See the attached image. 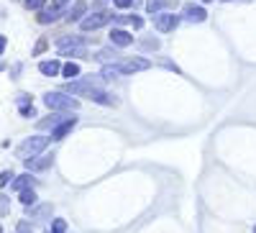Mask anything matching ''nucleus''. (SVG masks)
I'll list each match as a JSON object with an SVG mask.
<instances>
[{
	"label": "nucleus",
	"mask_w": 256,
	"mask_h": 233,
	"mask_svg": "<svg viewBox=\"0 0 256 233\" xmlns=\"http://www.w3.org/2000/svg\"><path fill=\"white\" fill-rule=\"evenodd\" d=\"M113 20V13L110 10H92L90 16H84L82 20H80V28L82 31H98V28H102V26H108Z\"/></svg>",
	"instance_id": "3"
},
{
	"label": "nucleus",
	"mask_w": 256,
	"mask_h": 233,
	"mask_svg": "<svg viewBox=\"0 0 256 233\" xmlns=\"http://www.w3.org/2000/svg\"><path fill=\"white\" fill-rule=\"evenodd\" d=\"M26 213H28L31 220L44 223L46 218H52V205H34V208H26Z\"/></svg>",
	"instance_id": "13"
},
{
	"label": "nucleus",
	"mask_w": 256,
	"mask_h": 233,
	"mask_svg": "<svg viewBox=\"0 0 256 233\" xmlns=\"http://www.w3.org/2000/svg\"><path fill=\"white\" fill-rule=\"evenodd\" d=\"M223 3H230V0H223ZM244 3H248V0H244Z\"/></svg>",
	"instance_id": "37"
},
{
	"label": "nucleus",
	"mask_w": 256,
	"mask_h": 233,
	"mask_svg": "<svg viewBox=\"0 0 256 233\" xmlns=\"http://www.w3.org/2000/svg\"><path fill=\"white\" fill-rule=\"evenodd\" d=\"M84 16H88V0H74V6L64 10V20L67 24H80Z\"/></svg>",
	"instance_id": "5"
},
{
	"label": "nucleus",
	"mask_w": 256,
	"mask_h": 233,
	"mask_svg": "<svg viewBox=\"0 0 256 233\" xmlns=\"http://www.w3.org/2000/svg\"><path fill=\"white\" fill-rule=\"evenodd\" d=\"M67 118H70V113H54V110H52V116L36 120V128H38V131H54L56 126H59V123H64Z\"/></svg>",
	"instance_id": "10"
},
{
	"label": "nucleus",
	"mask_w": 256,
	"mask_h": 233,
	"mask_svg": "<svg viewBox=\"0 0 256 233\" xmlns=\"http://www.w3.org/2000/svg\"><path fill=\"white\" fill-rule=\"evenodd\" d=\"M46 49H49V41H46V38H38L36 46H34V52H31V56H41Z\"/></svg>",
	"instance_id": "24"
},
{
	"label": "nucleus",
	"mask_w": 256,
	"mask_h": 233,
	"mask_svg": "<svg viewBox=\"0 0 256 233\" xmlns=\"http://www.w3.org/2000/svg\"><path fill=\"white\" fill-rule=\"evenodd\" d=\"M113 20L118 26H123V24H128V16H113Z\"/></svg>",
	"instance_id": "35"
},
{
	"label": "nucleus",
	"mask_w": 256,
	"mask_h": 233,
	"mask_svg": "<svg viewBox=\"0 0 256 233\" xmlns=\"http://www.w3.org/2000/svg\"><path fill=\"white\" fill-rule=\"evenodd\" d=\"M182 18L190 20V24H202V20L208 18V10L202 6H198V3H187L182 8Z\"/></svg>",
	"instance_id": "8"
},
{
	"label": "nucleus",
	"mask_w": 256,
	"mask_h": 233,
	"mask_svg": "<svg viewBox=\"0 0 256 233\" xmlns=\"http://www.w3.org/2000/svg\"><path fill=\"white\" fill-rule=\"evenodd\" d=\"M138 46H141L144 52H156V49H159V38H154V36L141 38V41H138Z\"/></svg>",
	"instance_id": "23"
},
{
	"label": "nucleus",
	"mask_w": 256,
	"mask_h": 233,
	"mask_svg": "<svg viewBox=\"0 0 256 233\" xmlns=\"http://www.w3.org/2000/svg\"><path fill=\"white\" fill-rule=\"evenodd\" d=\"M18 113L24 116V118H36V110H34V105H18Z\"/></svg>",
	"instance_id": "30"
},
{
	"label": "nucleus",
	"mask_w": 256,
	"mask_h": 233,
	"mask_svg": "<svg viewBox=\"0 0 256 233\" xmlns=\"http://www.w3.org/2000/svg\"><path fill=\"white\" fill-rule=\"evenodd\" d=\"M164 6H166V0H146V13L154 18V16H159L164 10Z\"/></svg>",
	"instance_id": "22"
},
{
	"label": "nucleus",
	"mask_w": 256,
	"mask_h": 233,
	"mask_svg": "<svg viewBox=\"0 0 256 233\" xmlns=\"http://www.w3.org/2000/svg\"><path fill=\"white\" fill-rule=\"evenodd\" d=\"M128 24H131V26H134V28L138 31V28H144V18L134 13V16H128Z\"/></svg>",
	"instance_id": "32"
},
{
	"label": "nucleus",
	"mask_w": 256,
	"mask_h": 233,
	"mask_svg": "<svg viewBox=\"0 0 256 233\" xmlns=\"http://www.w3.org/2000/svg\"><path fill=\"white\" fill-rule=\"evenodd\" d=\"M52 233H67V220L54 218V220H52Z\"/></svg>",
	"instance_id": "25"
},
{
	"label": "nucleus",
	"mask_w": 256,
	"mask_h": 233,
	"mask_svg": "<svg viewBox=\"0 0 256 233\" xmlns=\"http://www.w3.org/2000/svg\"><path fill=\"white\" fill-rule=\"evenodd\" d=\"M62 77H67L70 82L80 77V64L77 62H67V64H62Z\"/></svg>",
	"instance_id": "20"
},
{
	"label": "nucleus",
	"mask_w": 256,
	"mask_h": 233,
	"mask_svg": "<svg viewBox=\"0 0 256 233\" xmlns=\"http://www.w3.org/2000/svg\"><path fill=\"white\" fill-rule=\"evenodd\" d=\"M34 184V177H31V172H26V174H20V177H16L13 182H10V190H16V192H24V190H28Z\"/></svg>",
	"instance_id": "16"
},
{
	"label": "nucleus",
	"mask_w": 256,
	"mask_h": 233,
	"mask_svg": "<svg viewBox=\"0 0 256 233\" xmlns=\"http://www.w3.org/2000/svg\"><path fill=\"white\" fill-rule=\"evenodd\" d=\"M200 3H212V0H200Z\"/></svg>",
	"instance_id": "38"
},
{
	"label": "nucleus",
	"mask_w": 256,
	"mask_h": 233,
	"mask_svg": "<svg viewBox=\"0 0 256 233\" xmlns=\"http://www.w3.org/2000/svg\"><path fill=\"white\" fill-rule=\"evenodd\" d=\"M18 200H20V205H24V208H34V205L38 202V198H36V192H34V187L24 190V192H18Z\"/></svg>",
	"instance_id": "18"
},
{
	"label": "nucleus",
	"mask_w": 256,
	"mask_h": 233,
	"mask_svg": "<svg viewBox=\"0 0 256 233\" xmlns=\"http://www.w3.org/2000/svg\"><path fill=\"white\" fill-rule=\"evenodd\" d=\"M49 141L52 138H46V136H28V138H24V144L18 146V156L24 162L31 159V156H38L49 146Z\"/></svg>",
	"instance_id": "2"
},
{
	"label": "nucleus",
	"mask_w": 256,
	"mask_h": 233,
	"mask_svg": "<svg viewBox=\"0 0 256 233\" xmlns=\"http://www.w3.org/2000/svg\"><path fill=\"white\" fill-rule=\"evenodd\" d=\"M46 3H49V0H24V6H26L28 10H41Z\"/></svg>",
	"instance_id": "27"
},
{
	"label": "nucleus",
	"mask_w": 256,
	"mask_h": 233,
	"mask_svg": "<svg viewBox=\"0 0 256 233\" xmlns=\"http://www.w3.org/2000/svg\"><path fill=\"white\" fill-rule=\"evenodd\" d=\"M8 213H10V198L0 195V216H8Z\"/></svg>",
	"instance_id": "29"
},
{
	"label": "nucleus",
	"mask_w": 256,
	"mask_h": 233,
	"mask_svg": "<svg viewBox=\"0 0 256 233\" xmlns=\"http://www.w3.org/2000/svg\"><path fill=\"white\" fill-rule=\"evenodd\" d=\"M180 20H182V16H177V13H159V16H154V28L159 31V34H169V31H174L177 26H180Z\"/></svg>",
	"instance_id": "4"
},
{
	"label": "nucleus",
	"mask_w": 256,
	"mask_h": 233,
	"mask_svg": "<svg viewBox=\"0 0 256 233\" xmlns=\"http://www.w3.org/2000/svg\"><path fill=\"white\" fill-rule=\"evenodd\" d=\"M120 64V72L123 74H134V72H144L152 67V62L144 59V56H134V59H128V62H118Z\"/></svg>",
	"instance_id": "9"
},
{
	"label": "nucleus",
	"mask_w": 256,
	"mask_h": 233,
	"mask_svg": "<svg viewBox=\"0 0 256 233\" xmlns=\"http://www.w3.org/2000/svg\"><path fill=\"white\" fill-rule=\"evenodd\" d=\"M44 105L49 110H54V113H74L77 108H80V100L77 98H72V95H67V92H44Z\"/></svg>",
	"instance_id": "1"
},
{
	"label": "nucleus",
	"mask_w": 256,
	"mask_h": 233,
	"mask_svg": "<svg viewBox=\"0 0 256 233\" xmlns=\"http://www.w3.org/2000/svg\"><path fill=\"white\" fill-rule=\"evenodd\" d=\"M6 46H8V38H6V36H0V56H3Z\"/></svg>",
	"instance_id": "36"
},
{
	"label": "nucleus",
	"mask_w": 256,
	"mask_h": 233,
	"mask_svg": "<svg viewBox=\"0 0 256 233\" xmlns=\"http://www.w3.org/2000/svg\"><path fill=\"white\" fill-rule=\"evenodd\" d=\"M254 233H256V226H254Z\"/></svg>",
	"instance_id": "41"
},
{
	"label": "nucleus",
	"mask_w": 256,
	"mask_h": 233,
	"mask_svg": "<svg viewBox=\"0 0 256 233\" xmlns=\"http://www.w3.org/2000/svg\"><path fill=\"white\" fill-rule=\"evenodd\" d=\"M113 6L120 8V10H128V8H134V6H136V0H113Z\"/></svg>",
	"instance_id": "31"
},
{
	"label": "nucleus",
	"mask_w": 256,
	"mask_h": 233,
	"mask_svg": "<svg viewBox=\"0 0 256 233\" xmlns=\"http://www.w3.org/2000/svg\"><path fill=\"white\" fill-rule=\"evenodd\" d=\"M59 56H70V62H72V59H84V56H88V49H84V46H72V49H59Z\"/></svg>",
	"instance_id": "19"
},
{
	"label": "nucleus",
	"mask_w": 256,
	"mask_h": 233,
	"mask_svg": "<svg viewBox=\"0 0 256 233\" xmlns=\"http://www.w3.org/2000/svg\"><path fill=\"white\" fill-rule=\"evenodd\" d=\"M84 44H88L84 36H62V38H56L59 49H72V46H84Z\"/></svg>",
	"instance_id": "15"
},
{
	"label": "nucleus",
	"mask_w": 256,
	"mask_h": 233,
	"mask_svg": "<svg viewBox=\"0 0 256 233\" xmlns=\"http://www.w3.org/2000/svg\"><path fill=\"white\" fill-rule=\"evenodd\" d=\"M123 72H120V64H118V62H113V64H102V70H100V77L102 80H116V77H120Z\"/></svg>",
	"instance_id": "17"
},
{
	"label": "nucleus",
	"mask_w": 256,
	"mask_h": 233,
	"mask_svg": "<svg viewBox=\"0 0 256 233\" xmlns=\"http://www.w3.org/2000/svg\"><path fill=\"white\" fill-rule=\"evenodd\" d=\"M0 233H3V226H0Z\"/></svg>",
	"instance_id": "39"
},
{
	"label": "nucleus",
	"mask_w": 256,
	"mask_h": 233,
	"mask_svg": "<svg viewBox=\"0 0 256 233\" xmlns=\"http://www.w3.org/2000/svg\"><path fill=\"white\" fill-rule=\"evenodd\" d=\"M38 72L44 74V77H56V74H62V64H59V59L38 62Z\"/></svg>",
	"instance_id": "14"
},
{
	"label": "nucleus",
	"mask_w": 256,
	"mask_h": 233,
	"mask_svg": "<svg viewBox=\"0 0 256 233\" xmlns=\"http://www.w3.org/2000/svg\"><path fill=\"white\" fill-rule=\"evenodd\" d=\"M13 180H16V174L10 172V169H6V172H0V190H3V187H8Z\"/></svg>",
	"instance_id": "26"
},
{
	"label": "nucleus",
	"mask_w": 256,
	"mask_h": 233,
	"mask_svg": "<svg viewBox=\"0 0 256 233\" xmlns=\"http://www.w3.org/2000/svg\"><path fill=\"white\" fill-rule=\"evenodd\" d=\"M18 105H34V100H31V95H18Z\"/></svg>",
	"instance_id": "33"
},
{
	"label": "nucleus",
	"mask_w": 256,
	"mask_h": 233,
	"mask_svg": "<svg viewBox=\"0 0 256 233\" xmlns=\"http://www.w3.org/2000/svg\"><path fill=\"white\" fill-rule=\"evenodd\" d=\"M84 98L92 100V102H98V105H105V108H116V105H118V98H116V95L105 92V90H100V88H92Z\"/></svg>",
	"instance_id": "6"
},
{
	"label": "nucleus",
	"mask_w": 256,
	"mask_h": 233,
	"mask_svg": "<svg viewBox=\"0 0 256 233\" xmlns=\"http://www.w3.org/2000/svg\"><path fill=\"white\" fill-rule=\"evenodd\" d=\"M118 56H120V54H118L116 49H100L95 59H100V62H105V64H113V62H118Z\"/></svg>",
	"instance_id": "21"
},
{
	"label": "nucleus",
	"mask_w": 256,
	"mask_h": 233,
	"mask_svg": "<svg viewBox=\"0 0 256 233\" xmlns=\"http://www.w3.org/2000/svg\"><path fill=\"white\" fill-rule=\"evenodd\" d=\"M74 126H77V118H74V113H70V118L64 120V123H59L56 128L52 131V136H49V138H52V141H62L64 136H70V134L74 131Z\"/></svg>",
	"instance_id": "11"
},
{
	"label": "nucleus",
	"mask_w": 256,
	"mask_h": 233,
	"mask_svg": "<svg viewBox=\"0 0 256 233\" xmlns=\"http://www.w3.org/2000/svg\"><path fill=\"white\" fill-rule=\"evenodd\" d=\"M108 3V0H92V10H105L102 6Z\"/></svg>",
	"instance_id": "34"
},
{
	"label": "nucleus",
	"mask_w": 256,
	"mask_h": 233,
	"mask_svg": "<svg viewBox=\"0 0 256 233\" xmlns=\"http://www.w3.org/2000/svg\"><path fill=\"white\" fill-rule=\"evenodd\" d=\"M24 164H26V172H46V169L54 164V156L52 154H41V156L26 159Z\"/></svg>",
	"instance_id": "7"
},
{
	"label": "nucleus",
	"mask_w": 256,
	"mask_h": 233,
	"mask_svg": "<svg viewBox=\"0 0 256 233\" xmlns=\"http://www.w3.org/2000/svg\"><path fill=\"white\" fill-rule=\"evenodd\" d=\"M16 233H34V223L31 220H18Z\"/></svg>",
	"instance_id": "28"
},
{
	"label": "nucleus",
	"mask_w": 256,
	"mask_h": 233,
	"mask_svg": "<svg viewBox=\"0 0 256 233\" xmlns=\"http://www.w3.org/2000/svg\"><path fill=\"white\" fill-rule=\"evenodd\" d=\"M108 36H110V44H113V46H120V49L134 44V36L128 34L126 28H110V34H108Z\"/></svg>",
	"instance_id": "12"
},
{
	"label": "nucleus",
	"mask_w": 256,
	"mask_h": 233,
	"mask_svg": "<svg viewBox=\"0 0 256 233\" xmlns=\"http://www.w3.org/2000/svg\"><path fill=\"white\" fill-rule=\"evenodd\" d=\"M44 233H52V230H44Z\"/></svg>",
	"instance_id": "40"
}]
</instances>
